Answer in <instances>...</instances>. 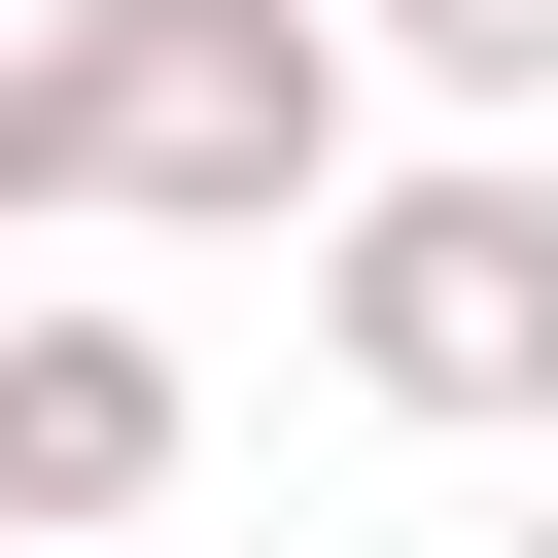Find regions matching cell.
I'll use <instances>...</instances> for the list:
<instances>
[{
	"mask_svg": "<svg viewBox=\"0 0 558 558\" xmlns=\"http://www.w3.org/2000/svg\"><path fill=\"white\" fill-rule=\"evenodd\" d=\"M314 349H349L384 418H558V174H349Z\"/></svg>",
	"mask_w": 558,
	"mask_h": 558,
	"instance_id": "cell-2",
	"label": "cell"
},
{
	"mask_svg": "<svg viewBox=\"0 0 558 558\" xmlns=\"http://www.w3.org/2000/svg\"><path fill=\"white\" fill-rule=\"evenodd\" d=\"M488 558H558V523H488Z\"/></svg>",
	"mask_w": 558,
	"mask_h": 558,
	"instance_id": "cell-6",
	"label": "cell"
},
{
	"mask_svg": "<svg viewBox=\"0 0 558 558\" xmlns=\"http://www.w3.org/2000/svg\"><path fill=\"white\" fill-rule=\"evenodd\" d=\"M384 35H418L453 105H558V0H384Z\"/></svg>",
	"mask_w": 558,
	"mask_h": 558,
	"instance_id": "cell-5",
	"label": "cell"
},
{
	"mask_svg": "<svg viewBox=\"0 0 558 558\" xmlns=\"http://www.w3.org/2000/svg\"><path fill=\"white\" fill-rule=\"evenodd\" d=\"M105 70L140 0H0V209H105Z\"/></svg>",
	"mask_w": 558,
	"mask_h": 558,
	"instance_id": "cell-4",
	"label": "cell"
},
{
	"mask_svg": "<svg viewBox=\"0 0 558 558\" xmlns=\"http://www.w3.org/2000/svg\"><path fill=\"white\" fill-rule=\"evenodd\" d=\"M140 488H174V349H140V314H0V523L105 558Z\"/></svg>",
	"mask_w": 558,
	"mask_h": 558,
	"instance_id": "cell-3",
	"label": "cell"
},
{
	"mask_svg": "<svg viewBox=\"0 0 558 558\" xmlns=\"http://www.w3.org/2000/svg\"><path fill=\"white\" fill-rule=\"evenodd\" d=\"M105 209H174V244H314V209H349V0H140V70H105Z\"/></svg>",
	"mask_w": 558,
	"mask_h": 558,
	"instance_id": "cell-1",
	"label": "cell"
}]
</instances>
